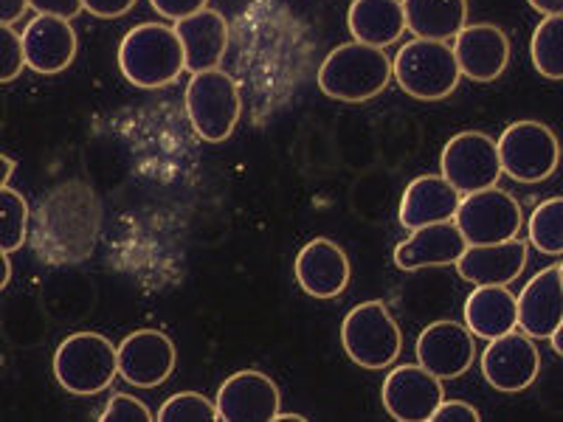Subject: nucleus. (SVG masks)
<instances>
[{"label":"nucleus","mask_w":563,"mask_h":422,"mask_svg":"<svg viewBox=\"0 0 563 422\" xmlns=\"http://www.w3.org/2000/svg\"><path fill=\"white\" fill-rule=\"evenodd\" d=\"M119 375V355L110 338L99 333H74L54 352V378L65 391L93 397Z\"/></svg>","instance_id":"obj_5"},{"label":"nucleus","mask_w":563,"mask_h":422,"mask_svg":"<svg viewBox=\"0 0 563 422\" xmlns=\"http://www.w3.org/2000/svg\"><path fill=\"white\" fill-rule=\"evenodd\" d=\"M501 173L519 184H544L558 169L561 144L558 135L541 122H516L499 135Z\"/></svg>","instance_id":"obj_8"},{"label":"nucleus","mask_w":563,"mask_h":422,"mask_svg":"<svg viewBox=\"0 0 563 422\" xmlns=\"http://www.w3.org/2000/svg\"><path fill=\"white\" fill-rule=\"evenodd\" d=\"M530 9H536L538 14L552 18V14H563V0H527Z\"/></svg>","instance_id":"obj_38"},{"label":"nucleus","mask_w":563,"mask_h":422,"mask_svg":"<svg viewBox=\"0 0 563 422\" xmlns=\"http://www.w3.org/2000/svg\"><path fill=\"white\" fill-rule=\"evenodd\" d=\"M391 59L384 48L364 43H346L327 54L319 68V88L335 102H369L391 82Z\"/></svg>","instance_id":"obj_3"},{"label":"nucleus","mask_w":563,"mask_h":422,"mask_svg":"<svg viewBox=\"0 0 563 422\" xmlns=\"http://www.w3.org/2000/svg\"><path fill=\"white\" fill-rule=\"evenodd\" d=\"M454 57L460 74L474 82L499 79L510 63V40L493 23H471L454 37Z\"/></svg>","instance_id":"obj_16"},{"label":"nucleus","mask_w":563,"mask_h":422,"mask_svg":"<svg viewBox=\"0 0 563 422\" xmlns=\"http://www.w3.org/2000/svg\"><path fill=\"white\" fill-rule=\"evenodd\" d=\"M29 7L37 14H54V18L74 20L82 12V0H29Z\"/></svg>","instance_id":"obj_35"},{"label":"nucleus","mask_w":563,"mask_h":422,"mask_svg":"<svg viewBox=\"0 0 563 422\" xmlns=\"http://www.w3.org/2000/svg\"><path fill=\"white\" fill-rule=\"evenodd\" d=\"M119 68L124 79L141 90H158L173 85L186 70L184 45L175 26L167 23H141L124 34L119 45Z\"/></svg>","instance_id":"obj_2"},{"label":"nucleus","mask_w":563,"mask_h":422,"mask_svg":"<svg viewBox=\"0 0 563 422\" xmlns=\"http://www.w3.org/2000/svg\"><path fill=\"white\" fill-rule=\"evenodd\" d=\"M274 422H305V417H301V414H285V411H279V414L274 417Z\"/></svg>","instance_id":"obj_42"},{"label":"nucleus","mask_w":563,"mask_h":422,"mask_svg":"<svg viewBox=\"0 0 563 422\" xmlns=\"http://www.w3.org/2000/svg\"><path fill=\"white\" fill-rule=\"evenodd\" d=\"M296 281L313 299H335L350 285V256L333 240H310L296 256Z\"/></svg>","instance_id":"obj_17"},{"label":"nucleus","mask_w":563,"mask_h":422,"mask_svg":"<svg viewBox=\"0 0 563 422\" xmlns=\"http://www.w3.org/2000/svg\"><path fill=\"white\" fill-rule=\"evenodd\" d=\"M133 7H135V0H82L85 12H90L93 18H102V20L122 18V14H128Z\"/></svg>","instance_id":"obj_36"},{"label":"nucleus","mask_w":563,"mask_h":422,"mask_svg":"<svg viewBox=\"0 0 563 422\" xmlns=\"http://www.w3.org/2000/svg\"><path fill=\"white\" fill-rule=\"evenodd\" d=\"M346 26L355 43L386 48L406 32L404 0H352Z\"/></svg>","instance_id":"obj_25"},{"label":"nucleus","mask_w":563,"mask_h":422,"mask_svg":"<svg viewBox=\"0 0 563 422\" xmlns=\"http://www.w3.org/2000/svg\"><path fill=\"white\" fill-rule=\"evenodd\" d=\"M476 335L460 321H434L420 333L415 346L417 364L440 380L462 378L476 358Z\"/></svg>","instance_id":"obj_14"},{"label":"nucleus","mask_w":563,"mask_h":422,"mask_svg":"<svg viewBox=\"0 0 563 422\" xmlns=\"http://www.w3.org/2000/svg\"><path fill=\"white\" fill-rule=\"evenodd\" d=\"M161 422H214L218 420V406L200 391H178L158 409Z\"/></svg>","instance_id":"obj_30"},{"label":"nucleus","mask_w":563,"mask_h":422,"mask_svg":"<svg viewBox=\"0 0 563 422\" xmlns=\"http://www.w3.org/2000/svg\"><path fill=\"white\" fill-rule=\"evenodd\" d=\"M23 54L26 65L37 74H59L70 68L77 57V32L70 26V20L54 18V14H37L32 23H26L23 34Z\"/></svg>","instance_id":"obj_18"},{"label":"nucleus","mask_w":563,"mask_h":422,"mask_svg":"<svg viewBox=\"0 0 563 422\" xmlns=\"http://www.w3.org/2000/svg\"><path fill=\"white\" fill-rule=\"evenodd\" d=\"M12 175H14V160L9 158V155L0 153V189H3V186H9Z\"/></svg>","instance_id":"obj_39"},{"label":"nucleus","mask_w":563,"mask_h":422,"mask_svg":"<svg viewBox=\"0 0 563 422\" xmlns=\"http://www.w3.org/2000/svg\"><path fill=\"white\" fill-rule=\"evenodd\" d=\"M119 375L135 389H158L175 371V344L161 330H135L115 346Z\"/></svg>","instance_id":"obj_13"},{"label":"nucleus","mask_w":563,"mask_h":422,"mask_svg":"<svg viewBox=\"0 0 563 422\" xmlns=\"http://www.w3.org/2000/svg\"><path fill=\"white\" fill-rule=\"evenodd\" d=\"M442 178L449 180L460 195L479 192L487 186H496L501 178L499 147L490 135L479 130H465L442 147L440 158Z\"/></svg>","instance_id":"obj_10"},{"label":"nucleus","mask_w":563,"mask_h":422,"mask_svg":"<svg viewBox=\"0 0 563 422\" xmlns=\"http://www.w3.org/2000/svg\"><path fill=\"white\" fill-rule=\"evenodd\" d=\"M175 34L184 45L186 70L189 74L220 68L225 48H229V23H225L223 14L214 12V9L189 14V18L175 23Z\"/></svg>","instance_id":"obj_22"},{"label":"nucleus","mask_w":563,"mask_h":422,"mask_svg":"<svg viewBox=\"0 0 563 422\" xmlns=\"http://www.w3.org/2000/svg\"><path fill=\"white\" fill-rule=\"evenodd\" d=\"M218 420L223 422H274L279 414V386L256 369H243L223 380L218 391Z\"/></svg>","instance_id":"obj_15"},{"label":"nucleus","mask_w":563,"mask_h":422,"mask_svg":"<svg viewBox=\"0 0 563 422\" xmlns=\"http://www.w3.org/2000/svg\"><path fill=\"white\" fill-rule=\"evenodd\" d=\"M467 248L462 231L456 229L454 220L445 223L420 225L409 234V240L395 248V265L400 270H422V268H442V265H456L462 251Z\"/></svg>","instance_id":"obj_21"},{"label":"nucleus","mask_w":563,"mask_h":422,"mask_svg":"<svg viewBox=\"0 0 563 422\" xmlns=\"http://www.w3.org/2000/svg\"><path fill=\"white\" fill-rule=\"evenodd\" d=\"M29 223H32V211H29L26 198L14 192L12 186L0 189V251L14 254L23 248L29 237Z\"/></svg>","instance_id":"obj_29"},{"label":"nucleus","mask_w":563,"mask_h":422,"mask_svg":"<svg viewBox=\"0 0 563 422\" xmlns=\"http://www.w3.org/2000/svg\"><path fill=\"white\" fill-rule=\"evenodd\" d=\"M400 90L420 102H440L451 97L460 85L462 74L456 65L454 48L442 40H420L400 45L395 63H391Z\"/></svg>","instance_id":"obj_4"},{"label":"nucleus","mask_w":563,"mask_h":422,"mask_svg":"<svg viewBox=\"0 0 563 422\" xmlns=\"http://www.w3.org/2000/svg\"><path fill=\"white\" fill-rule=\"evenodd\" d=\"M460 203L462 195L442 175H420L400 198V225L415 231L420 225L445 223L456 218Z\"/></svg>","instance_id":"obj_23"},{"label":"nucleus","mask_w":563,"mask_h":422,"mask_svg":"<svg viewBox=\"0 0 563 422\" xmlns=\"http://www.w3.org/2000/svg\"><path fill=\"white\" fill-rule=\"evenodd\" d=\"M29 9V0H0V23L3 26H14Z\"/></svg>","instance_id":"obj_37"},{"label":"nucleus","mask_w":563,"mask_h":422,"mask_svg":"<svg viewBox=\"0 0 563 422\" xmlns=\"http://www.w3.org/2000/svg\"><path fill=\"white\" fill-rule=\"evenodd\" d=\"M550 344H552V349H555L558 355H561V358H563V321H561V324H558L555 333H552Z\"/></svg>","instance_id":"obj_41"},{"label":"nucleus","mask_w":563,"mask_h":422,"mask_svg":"<svg viewBox=\"0 0 563 422\" xmlns=\"http://www.w3.org/2000/svg\"><path fill=\"white\" fill-rule=\"evenodd\" d=\"M482 414L465 400H442L431 422H479Z\"/></svg>","instance_id":"obj_34"},{"label":"nucleus","mask_w":563,"mask_h":422,"mask_svg":"<svg viewBox=\"0 0 563 422\" xmlns=\"http://www.w3.org/2000/svg\"><path fill=\"white\" fill-rule=\"evenodd\" d=\"M516 299L521 333L536 341H550L563 321V281L558 265L538 270Z\"/></svg>","instance_id":"obj_20"},{"label":"nucleus","mask_w":563,"mask_h":422,"mask_svg":"<svg viewBox=\"0 0 563 422\" xmlns=\"http://www.w3.org/2000/svg\"><path fill=\"white\" fill-rule=\"evenodd\" d=\"M558 270H561V281H563V263H561V265H558Z\"/></svg>","instance_id":"obj_43"},{"label":"nucleus","mask_w":563,"mask_h":422,"mask_svg":"<svg viewBox=\"0 0 563 422\" xmlns=\"http://www.w3.org/2000/svg\"><path fill=\"white\" fill-rule=\"evenodd\" d=\"M386 414L397 422H431L442 403V384L420 364H404L386 375L380 391Z\"/></svg>","instance_id":"obj_12"},{"label":"nucleus","mask_w":563,"mask_h":422,"mask_svg":"<svg viewBox=\"0 0 563 422\" xmlns=\"http://www.w3.org/2000/svg\"><path fill=\"white\" fill-rule=\"evenodd\" d=\"M530 57L541 77L563 79V14L538 23L530 40Z\"/></svg>","instance_id":"obj_27"},{"label":"nucleus","mask_w":563,"mask_h":422,"mask_svg":"<svg viewBox=\"0 0 563 422\" xmlns=\"http://www.w3.org/2000/svg\"><path fill=\"white\" fill-rule=\"evenodd\" d=\"M530 245L544 256H563V198L538 203L530 214Z\"/></svg>","instance_id":"obj_28"},{"label":"nucleus","mask_w":563,"mask_h":422,"mask_svg":"<svg viewBox=\"0 0 563 422\" xmlns=\"http://www.w3.org/2000/svg\"><path fill=\"white\" fill-rule=\"evenodd\" d=\"M482 378L496 391L516 395L536 384L541 371V352L536 338L527 333H505L499 338H490V344L482 352Z\"/></svg>","instance_id":"obj_11"},{"label":"nucleus","mask_w":563,"mask_h":422,"mask_svg":"<svg viewBox=\"0 0 563 422\" xmlns=\"http://www.w3.org/2000/svg\"><path fill=\"white\" fill-rule=\"evenodd\" d=\"M454 223L467 245H493L519 237L525 214L510 192L499 186H487L479 192L462 195Z\"/></svg>","instance_id":"obj_9"},{"label":"nucleus","mask_w":563,"mask_h":422,"mask_svg":"<svg viewBox=\"0 0 563 422\" xmlns=\"http://www.w3.org/2000/svg\"><path fill=\"white\" fill-rule=\"evenodd\" d=\"M150 7H153L161 18L178 23V20L189 18V14H198L203 12V9H209V0H150Z\"/></svg>","instance_id":"obj_33"},{"label":"nucleus","mask_w":563,"mask_h":422,"mask_svg":"<svg viewBox=\"0 0 563 422\" xmlns=\"http://www.w3.org/2000/svg\"><path fill=\"white\" fill-rule=\"evenodd\" d=\"M99 203L88 186L63 184L34 214L32 245L43 263L70 265L93 254L99 237Z\"/></svg>","instance_id":"obj_1"},{"label":"nucleus","mask_w":563,"mask_h":422,"mask_svg":"<svg viewBox=\"0 0 563 422\" xmlns=\"http://www.w3.org/2000/svg\"><path fill=\"white\" fill-rule=\"evenodd\" d=\"M26 68V54H23V40L12 26L0 23V82H12Z\"/></svg>","instance_id":"obj_31"},{"label":"nucleus","mask_w":563,"mask_h":422,"mask_svg":"<svg viewBox=\"0 0 563 422\" xmlns=\"http://www.w3.org/2000/svg\"><path fill=\"white\" fill-rule=\"evenodd\" d=\"M9 279H12V263H9L7 251H0V290L7 288Z\"/></svg>","instance_id":"obj_40"},{"label":"nucleus","mask_w":563,"mask_h":422,"mask_svg":"<svg viewBox=\"0 0 563 422\" xmlns=\"http://www.w3.org/2000/svg\"><path fill=\"white\" fill-rule=\"evenodd\" d=\"M341 344L361 369H386L404 352V333L384 301H364L346 313L341 324Z\"/></svg>","instance_id":"obj_6"},{"label":"nucleus","mask_w":563,"mask_h":422,"mask_svg":"<svg viewBox=\"0 0 563 422\" xmlns=\"http://www.w3.org/2000/svg\"><path fill=\"white\" fill-rule=\"evenodd\" d=\"M240 88L231 74L220 68L192 74L186 85V115L192 130L209 144L229 138L240 124Z\"/></svg>","instance_id":"obj_7"},{"label":"nucleus","mask_w":563,"mask_h":422,"mask_svg":"<svg viewBox=\"0 0 563 422\" xmlns=\"http://www.w3.org/2000/svg\"><path fill=\"white\" fill-rule=\"evenodd\" d=\"M465 324L476 338H499L519 326V299L510 285H476L465 299Z\"/></svg>","instance_id":"obj_24"},{"label":"nucleus","mask_w":563,"mask_h":422,"mask_svg":"<svg viewBox=\"0 0 563 422\" xmlns=\"http://www.w3.org/2000/svg\"><path fill=\"white\" fill-rule=\"evenodd\" d=\"M404 12L415 37L449 43L465 29L467 0H404Z\"/></svg>","instance_id":"obj_26"},{"label":"nucleus","mask_w":563,"mask_h":422,"mask_svg":"<svg viewBox=\"0 0 563 422\" xmlns=\"http://www.w3.org/2000/svg\"><path fill=\"white\" fill-rule=\"evenodd\" d=\"M99 420L102 422H150L153 420V414H150V409L141 403L139 397L113 395L108 400V406H104V411Z\"/></svg>","instance_id":"obj_32"},{"label":"nucleus","mask_w":563,"mask_h":422,"mask_svg":"<svg viewBox=\"0 0 563 422\" xmlns=\"http://www.w3.org/2000/svg\"><path fill=\"white\" fill-rule=\"evenodd\" d=\"M530 243L507 240L493 245H467L456 259V274L471 285H512L527 268Z\"/></svg>","instance_id":"obj_19"}]
</instances>
